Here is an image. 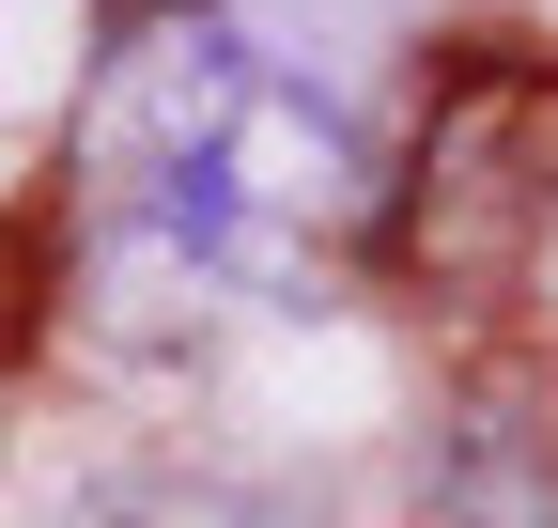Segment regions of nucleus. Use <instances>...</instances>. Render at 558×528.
<instances>
[{"mask_svg": "<svg viewBox=\"0 0 558 528\" xmlns=\"http://www.w3.org/2000/svg\"><path fill=\"white\" fill-rule=\"evenodd\" d=\"M94 203L186 296H295L373 218V124L233 0H156L94 79Z\"/></svg>", "mask_w": 558, "mask_h": 528, "instance_id": "nucleus-1", "label": "nucleus"}, {"mask_svg": "<svg viewBox=\"0 0 558 528\" xmlns=\"http://www.w3.org/2000/svg\"><path fill=\"white\" fill-rule=\"evenodd\" d=\"M78 528H326V513L279 497V482H218V467H186V482H109Z\"/></svg>", "mask_w": 558, "mask_h": 528, "instance_id": "nucleus-2", "label": "nucleus"}]
</instances>
